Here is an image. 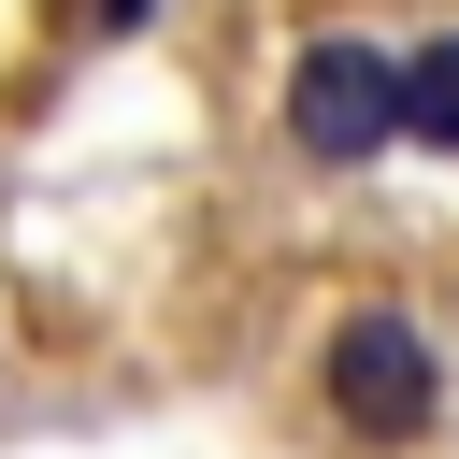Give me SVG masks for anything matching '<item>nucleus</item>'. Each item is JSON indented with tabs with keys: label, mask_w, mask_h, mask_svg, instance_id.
I'll list each match as a JSON object with an SVG mask.
<instances>
[{
	"label": "nucleus",
	"mask_w": 459,
	"mask_h": 459,
	"mask_svg": "<svg viewBox=\"0 0 459 459\" xmlns=\"http://www.w3.org/2000/svg\"><path fill=\"white\" fill-rule=\"evenodd\" d=\"M316 373H330V416H344L359 445H416V430L445 416V359H430V330H416L402 301H359Z\"/></svg>",
	"instance_id": "obj_1"
},
{
	"label": "nucleus",
	"mask_w": 459,
	"mask_h": 459,
	"mask_svg": "<svg viewBox=\"0 0 459 459\" xmlns=\"http://www.w3.org/2000/svg\"><path fill=\"white\" fill-rule=\"evenodd\" d=\"M287 143L301 158H373V143H402V57L387 43H359V29H330V43H301V72H287Z\"/></svg>",
	"instance_id": "obj_2"
},
{
	"label": "nucleus",
	"mask_w": 459,
	"mask_h": 459,
	"mask_svg": "<svg viewBox=\"0 0 459 459\" xmlns=\"http://www.w3.org/2000/svg\"><path fill=\"white\" fill-rule=\"evenodd\" d=\"M402 129H416L430 158H459V29H430V43L402 57Z\"/></svg>",
	"instance_id": "obj_3"
},
{
	"label": "nucleus",
	"mask_w": 459,
	"mask_h": 459,
	"mask_svg": "<svg viewBox=\"0 0 459 459\" xmlns=\"http://www.w3.org/2000/svg\"><path fill=\"white\" fill-rule=\"evenodd\" d=\"M143 14H158V0H100V29H143Z\"/></svg>",
	"instance_id": "obj_4"
}]
</instances>
